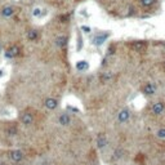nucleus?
Masks as SVG:
<instances>
[{"mask_svg": "<svg viewBox=\"0 0 165 165\" xmlns=\"http://www.w3.org/2000/svg\"><path fill=\"white\" fill-rule=\"evenodd\" d=\"M37 37H39V32L36 30H28L27 31V39L30 41H35L37 40Z\"/></svg>", "mask_w": 165, "mask_h": 165, "instance_id": "nucleus-15", "label": "nucleus"}, {"mask_svg": "<svg viewBox=\"0 0 165 165\" xmlns=\"http://www.w3.org/2000/svg\"><path fill=\"white\" fill-rule=\"evenodd\" d=\"M67 41H69V39H67V36H58L56 39V44L57 47H60V48H65L67 45Z\"/></svg>", "mask_w": 165, "mask_h": 165, "instance_id": "nucleus-12", "label": "nucleus"}, {"mask_svg": "<svg viewBox=\"0 0 165 165\" xmlns=\"http://www.w3.org/2000/svg\"><path fill=\"white\" fill-rule=\"evenodd\" d=\"M142 92L146 95H154L156 93V85L152 84V82H146V84L142 86Z\"/></svg>", "mask_w": 165, "mask_h": 165, "instance_id": "nucleus-6", "label": "nucleus"}, {"mask_svg": "<svg viewBox=\"0 0 165 165\" xmlns=\"http://www.w3.org/2000/svg\"><path fill=\"white\" fill-rule=\"evenodd\" d=\"M2 13H3V16H5V17H11V16H13L14 13H16V8L14 7H5V8H3V11H2Z\"/></svg>", "mask_w": 165, "mask_h": 165, "instance_id": "nucleus-13", "label": "nucleus"}, {"mask_svg": "<svg viewBox=\"0 0 165 165\" xmlns=\"http://www.w3.org/2000/svg\"><path fill=\"white\" fill-rule=\"evenodd\" d=\"M58 121H60L61 125H63V127H67V125H70L71 123V118L69 114H62L60 116V119H58Z\"/></svg>", "mask_w": 165, "mask_h": 165, "instance_id": "nucleus-11", "label": "nucleus"}, {"mask_svg": "<svg viewBox=\"0 0 165 165\" xmlns=\"http://www.w3.org/2000/svg\"><path fill=\"white\" fill-rule=\"evenodd\" d=\"M40 13H41V9L40 8H35V9H34V16H35V17L40 16Z\"/></svg>", "mask_w": 165, "mask_h": 165, "instance_id": "nucleus-20", "label": "nucleus"}, {"mask_svg": "<svg viewBox=\"0 0 165 165\" xmlns=\"http://www.w3.org/2000/svg\"><path fill=\"white\" fill-rule=\"evenodd\" d=\"M108 37H110V32H98V34H95V35L92 37V44L99 47V45L103 44Z\"/></svg>", "mask_w": 165, "mask_h": 165, "instance_id": "nucleus-2", "label": "nucleus"}, {"mask_svg": "<svg viewBox=\"0 0 165 165\" xmlns=\"http://www.w3.org/2000/svg\"><path fill=\"white\" fill-rule=\"evenodd\" d=\"M34 120H35V118H34V115L30 111H23V112H21V115H19V121H21L23 125H31V124H34Z\"/></svg>", "mask_w": 165, "mask_h": 165, "instance_id": "nucleus-4", "label": "nucleus"}, {"mask_svg": "<svg viewBox=\"0 0 165 165\" xmlns=\"http://www.w3.org/2000/svg\"><path fill=\"white\" fill-rule=\"evenodd\" d=\"M97 147L98 148H105L106 146H107V137H106L105 133H99L98 135H97Z\"/></svg>", "mask_w": 165, "mask_h": 165, "instance_id": "nucleus-8", "label": "nucleus"}, {"mask_svg": "<svg viewBox=\"0 0 165 165\" xmlns=\"http://www.w3.org/2000/svg\"><path fill=\"white\" fill-rule=\"evenodd\" d=\"M147 41L146 40H134L130 43V48L134 50V52H138V53H142L147 49Z\"/></svg>", "mask_w": 165, "mask_h": 165, "instance_id": "nucleus-3", "label": "nucleus"}, {"mask_svg": "<svg viewBox=\"0 0 165 165\" xmlns=\"http://www.w3.org/2000/svg\"><path fill=\"white\" fill-rule=\"evenodd\" d=\"M76 69L79 71H86L89 69V65H88V62L86 61H79L76 63Z\"/></svg>", "mask_w": 165, "mask_h": 165, "instance_id": "nucleus-16", "label": "nucleus"}, {"mask_svg": "<svg viewBox=\"0 0 165 165\" xmlns=\"http://www.w3.org/2000/svg\"><path fill=\"white\" fill-rule=\"evenodd\" d=\"M165 110V105L163 102H152L151 106H150V111L154 115H161Z\"/></svg>", "mask_w": 165, "mask_h": 165, "instance_id": "nucleus-5", "label": "nucleus"}, {"mask_svg": "<svg viewBox=\"0 0 165 165\" xmlns=\"http://www.w3.org/2000/svg\"><path fill=\"white\" fill-rule=\"evenodd\" d=\"M164 67H165V61H164Z\"/></svg>", "mask_w": 165, "mask_h": 165, "instance_id": "nucleus-23", "label": "nucleus"}, {"mask_svg": "<svg viewBox=\"0 0 165 165\" xmlns=\"http://www.w3.org/2000/svg\"><path fill=\"white\" fill-rule=\"evenodd\" d=\"M123 150L121 148H119V150H116V152H115V156H112V160H118V159H120L121 156H123Z\"/></svg>", "mask_w": 165, "mask_h": 165, "instance_id": "nucleus-19", "label": "nucleus"}, {"mask_svg": "<svg viewBox=\"0 0 165 165\" xmlns=\"http://www.w3.org/2000/svg\"><path fill=\"white\" fill-rule=\"evenodd\" d=\"M5 156L8 160H11L12 163L18 164L25 159V154H23L21 150H9V151L5 152Z\"/></svg>", "mask_w": 165, "mask_h": 165, "instance_id": "nucleus-1", "label": "nucleus"}, {"mask_svg": "<svg viewBox=\"0 0 165 165\" xmlns=\"http://www.w3.org/2000/svg\"><path fill=\"white\" fill-rule=\"evenodd\" d=\"M138 3L141 4V7L143 8H151L155 3H156V0H138Z\"/></svg>", "mask_w": 165, "mask_h": 165, "instance_id": "nucleus-17", "label": "nucleus"}, {"mask_svg": "<svg viewBox=\"0 0 165 165\" xmlns=\"http://www.w3.org/2000/svg\"><path fill=\"white\" fill-rule=\"evenodd\" d=\"M114 76H115V75H114L111 71H105L103 74L101 75V80L105 81V82H107V81H110V80H112Z\"/></svg>", "mask_w": 165, "mask_h": 165, "instance_id": "nucleus-14", "label": "nucleus"}, {"mask_svg": "<svg viewBox=\"0 0 165 165\" xmlns=\"http://www.w3.org/2000/svg\"><path fill=\"white\" fill-rule=\"evenodd\" d=\"M44 105H45V107L48 110H54V108H57V106H58V101L56 98H47Z\"/></svg>", "mask_w": 165, "mask_h": 165, "instance_id": "nucleus-10", "label": "nucleus"}, {"mask_svg": "<svg viewBox=\"0 0 165 165\" xmlns=\"http://www.w3.org/2000/svg\"><path fill=\"white\" fill-rule=\"evenodd\" d=\"M81 30L84 31L85 34H89V32H90V27H88V26H81Z\"/></svg>", "mask_w": 165, "mask_h": 165, "instance_id": "nucleus-21", "label": "nucleus"}, {"mask_svg": "<svg viewBox=\"0 0 165 165\" xmlns=\"http://www.w3.org/2000/svg\"><path fill=\"white\" fill-rule=\"evenodd\" d=\"M19 52H21V49H19V47L18 45H11L7 49V52H5V54H7V57H9V58H14V57H17L18 54H19Z\"/></svg>", "mask_w": 165, "mask_h": 165, "instance_id": "nucleus-9", "label": "nucleus"}, {"mask_svg": "<svg viewBox=\"0 0 165 165\" xmlns=\"http://www.w3.org/2000/svg\"><path fill=\"white\" fill-rule=\"evenodd\" d=\"M0 53H2V43H0Z\"/></svg>", "mask_w": 165, "mask_h": 165, "instance_id": "nucleus-22", "label": "nucleus"}, {"mask_svg": "<svg viewBox=\"0 0 165 165\" xmlns=\"http://www.w3.org/2000/svg\"><path fill=\"white\" fill-rule=\"evenodd\" d=\"M129 118H130V111L127 107L120 110V112L118 114V119H119L120 123H127V121L129 120Z\"/></svg>", "mask_w": 165, "mask_h": 165, "instance_id": "nucleus-7", "label": "nucleus"}, {"mask_svg": "<svg viewBox=\"0 0 165 165\" xmlns=\"http://www.w3.org/2000/svg\"><path fill=\"white\" fill-rule=\"evenodd\" d=\"M156 135H157L159 138H163V139H165V128L159 129L157 132H156Z\"/></svg>", "mask_w": 165, "mask_h": 165, "instance_id": "nucleus-18", "label": "nucleus"}]
</instances>
